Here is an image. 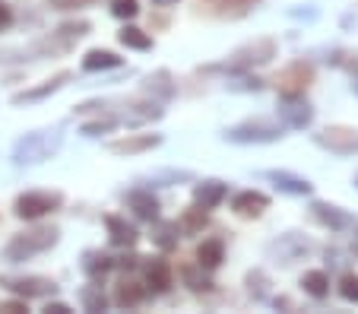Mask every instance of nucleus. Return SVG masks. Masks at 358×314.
Segmentation results:
<instances>
[{
    "label": "nucleus",
    "mask_w": 358,
    "mask_h": 314,
    "mask_svg": "<svg viewBox=\"0 0 358 314\" xmlns=\"http://www.w3.org/2000/svg\"><path fill=\"white\" fill-rule=\"evenodd\" d=\"M121 64H124V57L115 55V51H108V48H92V51H86V55H83V64H80V67L86 70V73H105V70H117Z\"/></svg>",
    "instance_id": "nucleus-26"
},
{
    "label": "nucleus",
    "mask_w": 358,
    "mask_h": 314,
    "mask_svg": "<svg viewBox=\"0 0 358 314\" xmlns=\"http://www.w3.org/2000/svg\"><path fill=\"white\" fill-rule=\"evenodd\" d=\"M264 0H196V10L216 20H241L250 10H257Z\"/></svg>",
    "instance_id": "nucleus-13"
},
{
    "label": "nucleus",
    "mask_w": 358,
    "mask_h": 314,
    "mask_svg": "<svg viewBox=\"0 0 358 314\" xmlns=\"http://www.w3.org/2000/svg\"><path fill=\"white\" fill-rule=\"evenodd\" d=\"M355 187H358V175H355Z\"/></svg>",
    "instance_id": "nucleus-47"
},
{
    "label": "nucleus",
    "mask_w": 358,
    "mask_h": 314,
    "mask_svg": "<svg viewBox=\"0 0 358 314\" xmlns=\"http://www.w3.org/2000/svg\"><path fill=\"white\" fill-rule=\"evenodd\" d=\"M117 41H121L124 48H130V51H152V35L146 32V29H140V26H124L121 32H117Z\"/></svg>",
    "instance_id": "nucleus-30"
},
{
    "label": "nucleus",
    "mask_w": 358,
    "mask_h": 314,
    "mask_svg": "<svg viewBox=\"0 0 358 314\" xmlns=\"http://www.w3.org/2000/svg\"><path fill=\"white\" fill-rule=\"evenodd\" d=\"M51 10H61V13H70V10H86L92 7V3H99V0H45Z\"/></svg>",
    "instance_id": "nucleus-40"
},
{
    "label": "nucleus",
    "mask_w": 358,
    "mask_h": 314,
    "mask_svg": "<svg viewBox=\"0 0 358 314\" xmlns=\"http://www.w3.org/2000/svg\"><path fill=\"white\" fill-rule=\"evenodd\" d=\"M149 181L152 185H162V187H169V185H178V181H194V171H175V169H165V171H152L149 175Z\"/></svg>",
    "instance_id": "nucleus-37"
},
{
    "label": "nucleus",
    "mask_w": 358,
    "mask_h": 314,
    "mask_svg": "<svg viewBox=\"0 0 358 314\" xmlns=\"http://www.w3.org/2000/svg\"><path fill=\"white\" fill-rule=\"evenodd\" d=\"M206 222H210V216H206V210H200V206H187V210L181 213V219H178V226H181V235H200L203 229H206Z\"/></svg>",
    "instance_id": "nucleus-32"
},
{
    "label": "nucleus",
    "mask_w": 358,
    "mask_h": 314,
    "mask_svg": "<svg viewBox=\"0 0 358 314\" xmlns=\"http://www.w3.org/2000/svg\"><path fill=\"white\" fill-rule=\"evenodd\" d=\"M270 276H266V270H260V266H254V270H248V276H244V289H248V295L254 301H266L270 299Z\"/></svg>",
    "instance_id": "nucleus-31"
},
{
    "label": "nucleus",
    "mask_w": 358,
    "mask_h": 314,
    "mask_svg": "<svg viewBox=\"0 0 358 314\" xmlns=\"http://www.w3.org/2000/svg\"><path fill=\"white\" fill-rule=\"evenodd\" d=\"M270 210V197H266L264 191H238L235 197H231V213H235L238 219H260L264 213Z\"/></svg>",
    "instance_id": "nucleus-19"
},
{
    "label": "nucleus",
    "mask_w": 358,
    "mask_h": 314,
    "mask_svg": "<svg viewBox=\"0 0 358 314\" xmlns=\"http://www.w3.org/2000/svg\"><path fill=\"white\" fill-rule=\"evenodd\" d=\"M143 96L156 99V102H171V99L178 96V83L175 76H171V70H152V73L146 76V83H143Z\"/></svg>",
    "instance_id": "nucleus-20"
},
{
    "label": "nucleus",
    "mask_w": 358,
    "mask_h": 314,
    "mask_svg": "<svg viewBox=\"0 0 358 314\" xmlns=\"http://www.w3.org/2000/svg\"><path fill=\"white\" fill-rule=\"evenodd\" d=\"M10 22H13V10H10L7 3H0V29H7Z\"/></svg>",
    "instance_id": "nucleus-43"
},
{
    "label": "nucleus",
    "mask_w": 358,
    "mask_h": 314,
    "mask_svg": "<svg viewBox=\"0 0 358 314\" xmlns=\"http://www.w3.org/2000/svg\"><path fill=\"white\" fill-rule=\"evenodd\" d=\"M64 146V130L61 127H45V130H32L26 137H20L13 143V159L16 169H29V165H41L48 159H55Z\"/></svg>",
    "instance_id": "nucleus-1"
},
{
    "label": "nucleus",
    "mask_w": 358,
    "mask_h": 314,
    "mask_svg": "<svg viewBox=\"0 0 358 314\" xmlns=\"http://www.w3.org/2000/svg\"><path fill=\"white\" fill-rule=\"evenodd\" d=\"M0 286L10 289L13 295L20 299H45V295H55L57 292V283L48 280V276H3Z\"/></svg>",
    "instance_id": "nucleus-10"
},
{
    "label": "nucleus",
    "mask_w": 358,
    "mask_h": 314,
    "mask_svg": "<svg viewBox=\"0 0 358 314\" xmlns=\"http://www.w3.org/2000/svg\"><path fill=\"white\" fill-rule=\"evenodd\" d=\"M282 124L270 121V117H248V121H238L231 127L222 130V140L225 143H235V146H266V143H276L282 140Z\"/></svg>",
    "instance_id": "nucleus-4"
},
{
    "label": "nucleus",
    "mask_w": 358,
    "mask_h": 314,
    "mask_svg": "<svg viewBox=\"0 0 358 314\" xmlns=\"http://www.w3.org/2000/svg\"><path fill=\"white\" fill-rule=\"evenodd\" d=\"M298 286L311 295L314 301H324L327 295H330V273H327V270H304Z\"/></svg>",
    "instance_id": "nucleus-28"
},
{
    "label": "nucleus",
    "mask_w": 358,
    "mask_h": 314,
    "mask_svg": "<svg viewBox=\"0 0 358 314\" xmlns=\"http://www.w3.org/2000/svg\"><path fill=\"white\" fill-rule=\"evenodd\" d=\"M124 204H127V210L134 213L140 222H156L159 210H162L159 197L149 191V187H134V191H127L124 194Z\"/></svg>",
    "instance_id": "nucleus-14"
},
{
    "label": "nucleus",
    "mask_w": 358,
    "mask_h": 314,
    "mask_svg": "<svg viewBox=\"0 0 358 314\" xmlns=\"http://www.w3.org/2000/svg\"><path fill=\"white\" fill-rule=\"evenodd\" d=\"M225 86H229L231 92H264L266 83L257 80V76H250V70H248V73H231V80L225 83Z\"/></svg>",
    "instance_id": "nucleus-35"
},
{
    "label": "nucleus",
    "mask_w": 358,
    "mask_h": 314,
    "mask_svg": "<svg viewBox=\"0 0 358 314\" xmlns=\"http://www.w3.org/2000/svg\"><path fill=\"white\" fill-rule=\"evenodd\" d=\"M352 251H355V254H358V238H355V241H352Z\"/></svg>",
    "instance_id": "nucleus-46"
},
{
    "label": "nucleus",
    "mask_w": 358,
    "mask_h": 314,
    "mask_svg": "<svg viewBox=\"0 0 358 314\" xmlns=\"http://www.w3.org/2000/svg\"><path fill=\"white\" fill-rule=\"evenodd\" d=\"M181 280H184V286H187L190 292H196V295L213 292V286H216V283L206 276V270H203L196 260H194V264H184L181 266Z\"/></svg>",
    "instance_id": "nucleus-29"
},
{
    "label": "nucleus",
    "mask_w": 358,
    "mask_h": 314,
    "mask_svg": "<svg viewBox=\"0 0 358 314\" xmlns=\"http://www.w3.org/2000/svg\"><path fill=\"white\" fill-rule=\"evenodd\" d=\"M89 32H92V22H86V20H73V22H61V26H57V35L67 41L86 38Z\"/></svg>",
    "instance_id": "nucleus-38"
},
{
    "label": "nucleus",
    "mask_w": 358,
    "mask_h": 314,
    "mask_svg": "<svg viewBox=\"0 0 358 314\" xmlns=\"http://www.w3.org/2000/svg\"><path fill=\"white\" fill-rule=\"evenodd\" d=\"M64 206V194L61 191H26L16 197L13 204V213L26 222H38V219L51 216Z\"/></svg>",
    "instance_id": "nucleus-5"
},
{
    "label": "nucleus",
    "mask_w": 358,
    "mask_h": 314,
    "mask_svg": "<svg viewBox=\"0 0 358 314\" xmlns=\"http://www.w3.org/2000/svg\"><path fill=\"white\" fill-rule=\"evenodd\" d=\"M276 115H279V124H282V127L308 130L314 124V117H317V111H314V105L304 96H279Z\"/></svg>",
    "instance_id": "nucleus-9"
},
{
    "label": "nucleus",
    "mask_w": 358,
    "mask_h": 314,
    "mask_svg": "<svg viewBox=\"0 0 358 314\" xmlns=\"http://www.w3.org/2000/svg\"><path fill=\"white\" fill-rule=\"evenodd\" d=\"M140 266H143V283H146V289L152 295H165L175 286V266L165 257H149Z\"/></svg>",
    "instance_id": "nucleus-12"
},
{
    "label": "nucleus",
    "mask_w": 358,
    "mask_h": 314,
    "mask_svg": "<svg viewBox=\"0 0 358 314\" xmlns=\"http://www.w3.org/2000/svg\"><path fill=\"white\" fill-rule=\"evenodd\" d=\"M111 16H117V20H136L140 16V0H111Z\"/></svg>",
    "instance_id": "nucleus-39"
},
{
    "label": "nucleus",
    "mask_w": 358,
    "mask_h": 314,
    "mask_svg": "<svg viewBox=\"0 0 358 314\" xmlns=\"http://www.w3.org/2000/svg\"><path fill=\"white\" fill-rule=\"evenodd\" d=\"M80 301H83V311H105L108 308V295L101 292V283L89 280V286L80 289Z\"/></svg>",
    "instance_id": "nucleus-33"
},
{
    "label": "nucleus",
    "mask_w": 358,
    "mask_h": 314,
    "mask_svg": "<svg viewBox=\"0 0 358 314\" xmlns=\"http://www.w3.org/2000/svg\"><path fill=\"white\" fill-rule=\"evenodd\" d=\"M165 115L162 102H156V99H134V102H127V111H124L121 121H130V124H149V121H159V117Z\"/></svg>",
    "instance_id": "nucleus-25"
},
{
    "label": "nucleus",
    "mask_w": 358,
    "mask_h": 314,
    "mask_svg": "<svg viewBox=\"0 0 358 314\" xmlns=\"http://www.w3.org/2000/svg\"><path fill=\"white\" fill-rule=\"evenodd\" d=\"M45 314H70V305H67V301H48Z\"/></svg>",
    "instance_id": "nucleus-42"
},
{
    "label": "nucleus",
    "mask_w": 358,
    "mask_h": 314,
    "mask_svg": "<svg viewBox=\"0 0 358 314\" xmlns=\"http://www.w3.org/2000/svg\"><path fill=\"white\" fill-rule=\"evenodd\" d=\"M149 299V289H146V283H136V280H121L117 283V289H115V305L117 308H140L143 301Z\"/></svg>",
    "instance_id": "nucleus-27"
},
{
    "label": "nucleus",
    "mask_w": 358,
    "mask_h": 314,
    "mask_svg": "<svg viewBox=\"0 0 358 314\" xmlns=\"http://www.w3.org/2000/svg\"><path fill=\"white\" fill-rule=\"evenodd\" d=\"M311 219L317 226L330 229V232H345L352 229V216L336 204H327V200H314L311 204Z\"/></svg>",
    "instance_id": "nucleus-16"
},
{
    "label": "nucleus",
    "mask_w": 358,
    "mask_h": 314,
    "mask_svg": "<svg viewBox=\"0 0 358 314\" xmlns=\"http://www.w3.org/2000/svg\"><path fill=\"white\" fill-rule=\"evenodd\" d=\"M352 92H355V96H358V73L352 76Z\"/></svg>",
    "instance_id": "nucleus-45"
},
{
    "label": "nucleus",
    "mask_w": 358,
    "mask_h": 314,
    "mask_svg": "<svg viewBox=\"0 0 358 314\" xmlns=\"http://www.w3.org/2000/svg\"><path fill=\"white\" fill-rule=\"evenodd\" d=\"M194 260L206 270V273H213V270H219L225 260V238H219V235H213V238H203L200 245H196V254Z\"/></svg>",
    "instance_id": "nucleus-24"
},
{
    "label": "nucleus",
    "mask_w": 358,
    "mask_h": 314,
    "mask_svg": "<svg viewBox=\"0 0 358 314\" xmlns=\"http://www.w3.org/2000/svg\"><path fill=\"white\" fill-rule=\"evenodd\" d=\"M264 178H266V181H273V185H276V191L289 194V197H311V194H314L311 181H308L304 175L289 171V169H270V171H264Z\"/></svg>",
    "instance_id": "nucleus-15"
},
{
    "label": "nucleus",
    "mask_w": 358,
    "mask_h": 314,
    "mask_svg": "<svg viewBox=\"0 0 358 314\" xmlns=\"http://www.w3.org/2000/svg\"><path fill=\"white\" fill-rule=\"evenodd\" d=\"M149 238H152V245H156L162 254H171L178 248V241H181V226H178V219H162L159 216L156 222H152Z\"/></svg>",
    "instance_id": "nucleus-22"
},
{
    "label": "nucleus",
    "mask_w": 358,
    "mask_h": 314,
    "mask_svg": "<svg viewBox=\"0 0 358 314\" xmlns=\"http://www.w3.org/2000/svg\"><path fill=\"white\" fill-rule=\"evenodd\" d=\"M117 124H121V117L117 115H99V117H92V121L83 124L80 134L83 137H101V134H111Z\"/></svg>",
    "instance_id": "nucleus-34"
},
{
    "label": "nucleus",
    "mask_w": 358,
    "mask_h": 314,
    "mask_svg": "<svg viewBox=\"0 0 358 314\" xmlns=\"http://www.w3.org/2000/svg\"><path fill=\"white\" fill-rule=\"evenodd\" d=\"M276 55H279L276 38H254V41H248V45H241L238 51H231L225 61L203 67V73H229V76L231 73H248V70H254V67L270 64Z\"/></svg>",
    "instance_id": "nucleus-2"
},
{
    "label": "nucleus",
    "mask_w": 358,
    "mask_h": 314,
    "mask_svg": "<svg viewBox=\"0 0 358 314\" xmlns=\"http://www.w3.org/2000/svg\"><path fill=\"white\" fill-rule=\"evenodd\" d=\"M273 83H276L279 96H304L314 83V64L304 61V57H298V61H292L289 67L279 70Z\"/></svg>",
    "instance_id": "nucleus-8"
},
{
    "label": "nucleus",
    "mask_w": 358,
    "mask_h": 314,
    "mask_svg": "<svg viewBox=\"0 0 358 314\" xmlns=\"http://www.w3.org/2000/svg\"><path fill=\"white\" fill-rule=\"evenodd\" d=\"M73 80V70H57V73H51L48 80H41L38 86H29L22 89V92H16L13 96V105H32V102H45L48 96H55V92H61L67 83Z\"/></svg>",
    "instance_id": "nucleus-11"
},
{
    "label": "nucleus",
    "mask_w": 358,
    "mask_h": 314,
    "mask_svg": "<svg viewBox=\"0 0 358 314\" xmlns=\"http://www.w3.org/2000/svg\"><path fill=\"white\" fill-rule=\"evenodd\" d=\"M162 146V134H127V137H117L108 143V152L115 156H140V152H149Z\"/></svg>",
    "instance_id": "nucleus-17"
},
{
    "label": "nucleus",
    "mask_w": 358,
    "mask_h": 314,
    "mask_svg": "<svg viewBox=\"0 0 358 314\" xmlns=\"http://www.w3.org/2000/svg\"><path fill=\"white\" fill-rule=\"evenodd\" d=\"M156 7H162V10H171V7H178V0H152Z\"/></svg>",
    "instance_id": "nucleus-44"
},
{
    "label": "nucleus",
    "mask_w": 358,
    "mask_h": 314,
    "mask_svg": "<svg viewBox=\"0 0 358 314\" xmlns=\"http://www.w3.org/2000/svg\"><path fill=\"white\" fill-rule=\"evenodd\" d=\"M314 251H317V245H314L311 238H304L301 232H285V235H279L276 241L266 245V257L276 260V264H282V266L295 264V260L311 257Z\"/></svg>",
    "instance_id": "nucleus-6"
},
{
    "label": "nucleus",
    "mask_w": 358,
    "mask_h": 314,
    "mask_svg": "<svg viewBox=\"0 0 358 314\" xmlns=\"http://www.w3.org/2000/svg\"><path fill=\"white\" fill-rule=\"evenodd\" d=\"M190 197H194V204L200 206V210H216V206L225 204V197H229V185L225 181H219V178H206V181H196L194 191H190Z\"/></svg>",
    "instance_id": "nucleus-18"
},
{
    "label": "nucleus",
    "mask_w": 358,
    "mask_h": 314,
    "mask_svg": "<svg viewBox=\"0 0 358 314\" xmlns=\"http://www.w3.org/2000/svg\"><path fill=\"white\" fill-rule=\"evenodd\" d=\"M80 270L89 276V280L105 283V276H108L111 270H115V257H108V254L99 251V248H89V251H83Z\"/></svg>",
    "instance_id": "nucleus-23"
},
{
    "label": "nucleus",
    "mask_w": 358,
    "mask_h": 314,
    "mask_svg": "<svg viewBox=\"0 0 358 314\" xmlns=\"http://www.w3.org/2000/svg\"><path fill=\"white\" fill-rule=\"evenodd\" d=\"M57 241H61V229L57 226H32L26 232H16L3 245V260L7 264H26V260L57 248Z\"/></svg>",
    "instance_id": "nucleus-3"
},
{
    "label": "nucleus",
    "mask_w": 358,
    "mask_h": 314,
    "mask_svg": "<svg viewBox=\"0 0 358 314\" xmlns=\"http://www.w3.org/2000/svg\"><path fill=\"white\" fill-rule=\"evenodd\" d=\"M105 229H108V241L115 248H121V251H130L140 241V232H136L134 222H127V216H117V213L105 216Z\"/></svg>",
    "instance_id": "nucleus-21"
},
{
    "label": "nucleus",
    "mask_w": 358,
    "mask_h": 314,
    "mask_svg": "<svg viewBox=\"0 0 358 314\" xmlns=\"http://www.w3.org/2000/svg\"><path fill=\"white\" fill-rule=\"evenodd\" d=\"M0 311L20 314V311H29V305H26V299H20V295H16V301H3V305H0Z\"/></svg>",
    "instance_id": "nucleus-41"
},
{
    "label": "nucleus",
    "mask_w": 358,
    "mask_h": 314,
    "mask_svg": "<svg viewBox=\"0 0 358 314\" xmlns=\"http://www.w3.org/2000/svg\"><path fill=\"white\" fill-rule=\"evenodd\" d=\"M314 143L333 156H358V127L349 124H330L314 134Z\"/></svg>",
    "instance_id": "nucleus-7"
},
{
    "label": "nucleus",
    "mask_w": 358,
    "mask_h": 314,
    "mask_svg": "<svg viewBox=\"0 0 358 314\" xmlns=\"http://www.w3.org/2000/svg\"><path fill=\"white\" fill-rule=\"evenodd\" d=\"M339 299L349 301V305H358V273H352V270H345L343 276H339Z\"/></svg>",
    "instance_id": "nucleus-36"
}]
</instances>
